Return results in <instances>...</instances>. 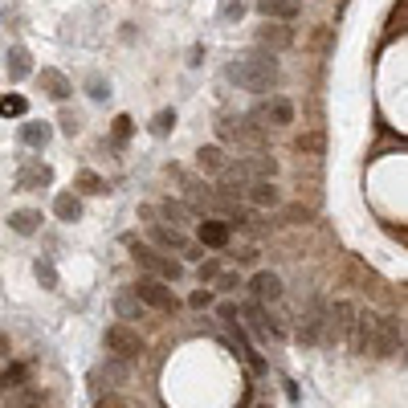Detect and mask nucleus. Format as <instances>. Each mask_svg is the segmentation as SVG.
Instances as JSON below:
<instances>
[{
	"label": "nucleus",
	"mask_w": 408,
	"mask_h": 408,
	"mask_svg": "<svg viewBox=\"0 0 408 408\" xmlns=\"http://www.w3.org/2000/svg\"><path fill=\"white\" fill-rule=\"evenodd\" d=\"M151 237H155V245H164V249H176V253H196V249H192V241H188L176 225H172V229H168V225H155V229H151Z\"/></svg>",
	"instance_id": "nucleus-15"
},
{
	"label": "nucleus",
	"mask_w": 408,
	"mask_h": 408,
	"mask_svg": "<svg viewBox=\"0 0 408 408\" xmlns=\"http://www.w3.org/2000/svg\"><path fill=\"white\" fill-rule=\"evenodd\" d=\"M237 286V273H217L213 278V290H233Z\"/></svg>",
	"instance_id": "nucleus-32"
},
{
	"label": "nucleus",
	"mask_w": 408,
	"mask_h": 408,
	"mask_svg": "<svg viewBox=\"0 0 408 408\" xmlns=\"http://www.w3.org/2000/svg\"><path fill=\"white\" fill-rule=\"evenodd\" d=\"M41 405H46V392L37 384H17L8 392V408H41Z\"/></svg>",
	"instance_id": "nucleus-17"
},
{
	"label": "nucleus",
	"mask_w": 408,
	"mask_h": 408,
	"mask_svg": "<svg viewBox=\"0 0 408 408\" xmlns=\"http://www.w3.org/2000/svg\"><path fill=\"white\" fill-rule=\"evenodd\" d=\"M131 127H135V123H131V115H119V119H115V139H127V135H131Z\"/></svg>",
	"instance_id": "nucleus-31"
},
{
	"label": "nucleus",
	"mask_w": 408,
	"mask_h": 408,
	"mask_svg": "<svg viewBox=\"0 0 408 408\" xmlns=\"http://www.w3.org/2000/svg\"><path fill=\"white\" fill-rule=\"evenodd\" d=\"M196 237H200L204 249H225L229 241H233V229H229L221 217H204V225L196 229Z\"/></svg>",
	"instance_id": "nucleus-9"
},
{
	"label": "nucleus",
	"mask_w": 408,
	"mask_h": 408,
	"mask_svg": "<svg viewBox=\"0 0 408 408\" xmlns=\"http://www.w3.org/2000/svg\"><path fill=\"white\" fill-rule=\"evenodd\" d=\"M78 192H90V196H102L106 192V180L102 176H94V172H78Z\"/></svg>",
	"instance_id": "nucleus-24"
},
{
	"label": "nucleus",
	"mask_w": 408,
	"mask_h": 408,
	"mask_svg": "<svg viewBox=\"0 0 408 408\" xmlns=\"http://www.w3.org/2000/svg\"><path fill=\"white\" fill-rule=\"evenodd\" d=\"M155 213H159L164 221H176V225H188V221H192V208H188V204H180V200H164Z\"/></svg>",
	"instance_id": "nucleus-21"
},
{
	"label": "nucleus",
	"mask_w": 408,
	"mask_h": 408,
	"mask_svg": "<svg viewBox=\"0 0 408 408\" xmlns=\"http://www.w3.org/2000/svg\"><path fill=\"white\" fill-rule=\"evenodd\" d=\"M131 294H135L143 307H155V311H176V307H180V298L172 294V286H168V282H159V278H147V273L135 282V290H131Z\"/></svg>",
	"instance_id": "nucleus-5"
},
{
	"label": "nucleus",
	"mask_w": 408,
	"mask_h": 408,
	"mask_svg": "<svg viewBox=\"0 0 408 408\" xmlns=\"http://www.w3.org/2000/svg\"><path fill=\"white\" fill-rule=\"evenodd\" d=\"M25 110H29V102H25L21 94H4V98H0V115H4V119H21Z\"/></svg>",
	"instance_id": "nucleus-23"
},
{
	"label": "nucleus",
	"mask_w": 408,
	"mask_h": 408,
	"mask_svg": "<svg viewBox=\"0 0 408 408\" xmlns=\"http://www.w3.org/2000/svg\"><path fill=\"white\" fill-rule=\"evenodd\" d=\"M172 127H176V115H172V110H159V115L151 119V131H155V135H168Z\"/></svg>",
	"instance_id": "nucleus-28"
},
{
	"label": "nucleus",
	"mask_w": 408,
	"mask_h": 408,
	"mask_svg": "<svg viewBox=\"0 0 408 408\" xmlns=\"http://www.w3.org/2000/svg\"><path fill=\"white\" fill-rule=\"evenodd\" d=\"M115 311L123 318H139L143 315V302H139L135 294H119V298H115Z\"/></svg>",
	"instance_id": "nucleus-25"
},
{
	"label": "nucleus",
	"mask_w": 408,
	"mask_h": 408,
	"mask_svg": "<svg viewBox=\"0 0 408 408\" xmlns=\"http://www.w3.org/2000/svg\"><path fill=\"white\" fill-rule=\"evenodd\" d=\"M249 290H253L258 307H262V302H278V298H282V278L270 273V270H262V273H253V278H249Z\"/></svg>",
	"instance_id": "nucleus-10"
},
{
	"label": "nucleus",
	"mask_w": 408,
	"mask_h": 408,
	"mask_svg": "<svg viewBox=\"0 0 408 408\" xmlns=\"http://www.w3.org/2000/svg\"><path fill=\"white\" fill-rule=\"evenodd\" d=\"M0 392H4V380H0Z\"/></svg>",
	"instance_id": "nucleus-40"
},
{
	"label": "nucleus",
	"mask_w": 408,
	"mask_h": 408,
	"mask_svg": "<svg viewBox=\"0 0 408 408\" xmlns=\"http://www.w3.org/2000/svg\"><path fill=\"white\" fill-rule=\"evenodd\" d=\"M53 213H57V221H78V217H82V204H78V196L61 192V196L53 200Z\"/></svg>",
	"instance_id": "nucleus-20"
},
{
	"label": "nucleus",
	"mask_w": 408,
	"mask_h": 408,
	"mask_svg": "<svg viewBox=\"0 0 408 408\" xmlns=\"http://www.w3.org/2000/svg\"><path fill=\"white\" fill-rule=\"evenodd\" d=\"M8 225H12V233L29 237V233H37V225H41V213H37V208H17V213L8 217Z\"/></svg>",
	"instance_id": "nucleus-19"
},
{
	"label": "nucleus",
	"mask_w": 408,
	"mask_h": 408,
	"mask_svg": "<svg viewBox=\"0 0 408 408\" xmlns=\"http://www.w3.org/2000/svg\"><path fill=\"white\" fill-rule=\"evenodd\" d=\"M131 249H135L139 270H147V278H159V282H168V286L184 278V266L176 258H168L164 249H151V245H139V241H131Z\"/></svg>",
	"instance_id": "nucleus-3"
},
{
	"label": "nucleus",
	"mask_w": 408,
	"mask_h": 408,
	"mask_svg": "<svg viewBox=\"0 0 408 408\" xmlns=\"http://www.w3.org/2000/svg\"><path fill=\"white\" fill-rule=\"evenodd\" d=\"M356 307L351 302H327V315H322V343H343L351 339V327H356Z\"/></svg>",
	"instance_id": "nucleus-4"
},
{
	"label": "nucleus",
	"mask_w": 408,
	"mask_h": 408,
	"mask_svg": "<svg viewBox=\"0 0 408 408\" xmlns=\"http://www.w3.org/2000/svg\"><path fill=\"white\" fill-rule=\"evenodd\" d=\"M49 168H29V172H21V188H29V184H49Z\"/></svg>",
	"instance_id": "nucleus-29"
},
{
	"label": "nucleus",
	"mask_w": 408,
	"mask_h": 408,
	"mask_svg": "<svg viewBox=\"0 0 408 408\" xmlns=\"http://www.w3.org/2000/svg\"><path fill=\"white\" fill-rule=\"evenodd\" d=\"M37 278H41L46 286H53V282H57V273H53V266H49V262H37Z\"/></svg>",
	"instance_id": "nucleus-33"
},
{
	"label": "nucleus",
	"mask_w": 408,
	"mask_h": 408,
	"mask_svg": "<svg viewBox=\"0 0 408 408\" xmlns=\"http://www.w3.org/2000/svg\"><path fill=\"white\" fill-rule=\"evenodd\" d=\"M217 315L225 318V322H229V318H237V302H221V307H217Z\"/></svg>",
	"instance_id": "nucleus-35"
},
{
	"label": "nucleus",
	"mask_w": 408,
	"mask_h": 408,
	"mask_svg": "<svg viewBox=\"0 0 408 408\" xmlns=\"http://www.w3.org/2000/svg\"><path fill=\"white\" fill-rule=\"evenodd\" d=\"M258 408H270V405H258Z\"/></svg>",
	"instance_id": "nucleus-41"
},
{
	"label": "nucleus",
	"mask_w": 408,
	"mask_h": 408,
	"mask_svg": "<svg viewBox=\"0 0 408 408\" xmlns=\"http://www.w3.org/2000/svg\"><path fill=\"white\" fill-rule=\"evenodd\" d=\"M258 46L266 49V53L290 49V46H294V33H290L286 25H266V29H258Z\"/></svg>",
	"instance_id": "nucleus-13"
},
{
	"label": "nucleus",
	"mask_w": 408,
	"mask_h": 408,
	"mask_svg": "<svg viewBox=\"0 0 408 408\" xmlns=\"http://www.w3.org/2000/svg\"><path fill=\"white\" fill-rule=\"evenodd\" d=\"M37 82H41V90L53 98V102H66L70 94H74V86H70V78L61 74V70H41L37 74Z\"/></svg>",
	"instance_id": "nucleus-12"
},
{
	"label": "nucleus",
	"mask_w": 408,
	"mask_h": 408,
	"mask_svg": "<svg viewBox=\"0 0 408 408\" xmlns=\"http://www.w3.org/2000/svg\"><path fill=\"white\" fill-rule=\"evenodd\" d=\"M249 119H253L262 131H266V127H290V123H294V106H290L286 98H270V102H262Z\"/></svg>",
	"instance_id": "nucleus-7"
},
{
	"label": "nucleus",
	"mask_w": 408,
	"mask_h": 408,
	"mask_svg": "<svg viewBox=\"0 0 408 408\" xmlns=\"http://www.w3.org/2000/svg\"><path fill=\"white\" fill-rule=\"evenodd\" d=\"M241 8H245L241 0H225V17H241Z\"/></svg>",
	"instance_id": "nucleus-38"
},
{
	"label": "nucleus",
	"mask_w": 408,
	"mask_h": 408,
	"mask_svg": "<svg viewBox=\"0 0 408 408\" xmlns=\"http://www.w3.org/2000/svg\"><path fill=\"white\" fill-rule=\"evenodd\" d=\"M245 196H249V204H258V208H278V204H282V196H278L273 180H253V184H245Z\"/></svg>",
	"instance_id": "nucleus-14"
},
{
	"label": "nucleus",
	"mask_w": 408,
	"mask_h": 408,
	"mask_svg": "<svg viewBox=\"0 0 408 408\" xmlns=\"http://www.w3.org/2000/svg\"><path fill=\"white\" fill-rule=\"evenodd\" d=\"M229 78H233L237 86L253 90V94L270 90L273 82H278V57L266 53V49H249V53H241V57L229 66Z\"/></svg>",
	"instance_id": "nucleus-2"
},
{
	"label": "nucleus",
	"mask_w": 408,
	"mask_h": 408,
	"mask_svg": "<svg viewBox=\"0 0 408 408\" xmlns=\"http://www.w3.org/2000/svg\"><path fill=\"white\" fill-rule=\"evenodd\" d=\"M61 131H66V135H78V119H74V115H66V119H61Z\"/></svg>",
	"instance_id": "nucleus-37"
},
{
	"label": "nucleus",
	"mask_w": 408,
	"mask_h": 408,
	"mask_svg": "<svg viewBox=\"0 0 408 408\" xmlns=\"http://www.w3.org/2000/svg\"><path fill=\"white\" fill-rule=\"evenodd\" d=\"M94 408H131V405H127L119 392H106V396H98V405H94Z\"/></svg>",
	"instance_id": "nucleus-30"
},
{
	"label": "nucleus",
	"mask_w": 408,
	"mask_h": 408,
	"mask_svg": "<svg viewBox=\"0 0 408 408\" xmlns=\"http://www.w3.org/2000/svg\"><path fill=\"white\" fill-rule=\"evenodd\" d=\"M217 262H204V266H200V278H204V282H213V278H217Z\"/></svg>",
	"instance_id": "nucleus-36"
},
{
	"label": "nucleus",
	"mask_w": 408,
	"mask_h": 408,
	"mask_svg": "<svg viewBox=\"0 0 408 408\" xmlns=\"http://www.w3.org/2000/svg\"><path fill=\"white\" fill-rule=\"evenodd\" d=\"M106 351L115 360H135V356H143V339H139L135 327L115 322V327H106Z\"/></svg>",
	"instance_id": "nucleus-6"
},
{
	"label": "nucleus",
	"mask_w": 408,
	"mask_h": 408,
	"mask_svg": "<svg viewBox=\"0 0 408 408\" xmlns=\"http://www.w3.org/2000/svg\"><path fill=\"white\" fill-rule=\"evenodd\" d=\"M25 74H29V49L12 46L8 49V78H25Z\"/></svg>",
	"instance_id": "nucleus-22"
},
{
	"label": "nucleus",
	"mask_w": 408,
	"mask_h": 408,
	"mask_svg": "<svg viewBox=\"0 0 408 408\" xmlns=\"http://www.w3.org/2000/svg\"><path fill=\"white\" fill-rule=\"evenodd\" d=\"M0 380H4L8 388H17V384H29V367H25V363H12V367L0 376Z\"/></svg>",
	"instance_id": "nucleus-27"
},
{
	"label": "nucleus",
	"mask_w": 408,
	"mask_h": 408,
	"mask_svg": "<svg viewBox=\"0 0 408 408\" xmlns=\"http://www.w3.org/2000/svg\"><path fill=\"white\" fill-rule=\"evenodd\" d=\"M245 315H249V327H253V335H258V339H270V335H282V327H278V322H273V318L266 315L262 307H258V302H253V307H245Z\"/></svg>",
	"instance_id": "nucleus-18"
},
{
	"label": "nucleus",
	"mask_w": 408,
	"mask_h": 408,
	"mask_svg": "<svg viewBox=\"0 0 408 408\" xmlns=\"http://www.w3.org/2000/svg\"><path fill=\"white\" fill-rule=\"evenodd\" d=\"M90 94H94V98H106V86H102V78H90Z\"/></svg>",
	"instance_id": "nucleus-39"
},
{
	"label": "nucleus",
	"mask_w": 408,
	"mask_h": 408,
	"mask_svg": "<svg viewBox=\"0 0 408 408\" xmlns=\"http://www.w3.org/2000/svg\"><path fill=\"white\" fill-rule=\"evenodd\" d=\"M208 302H213V290H196V294H192V307H196V311H204Z\"/></svg>",
	"instance_id": "nucleus-34"
},
{
	"label": "nucleus",
	"mask_w": 408,
	"mask_h": 408,
	"mask_svg": "<svg viewBox=\"0 0 408 408\" xmlns=\"http://www.w3.org/2000/svg\"><path fill=\"white\" fill-rule=\"evenodd\" d=\"M322 315H327V302L322 298H315L302 311V318H298V339L302 343H322Z\"/></svg>",
	"instance_id": "nucleus-8"
},
{
	"label": "nucleus",
	"mask_w": 408,
	"mask_h": 408,
	"mask_svg": "<svg viewBox=\"0 0 408 408\" xmlns=\"http://www.w3.org/2000/svg\"><path fill=\"white\" fill-rule=\"evenodd\" d=\"M258 12L270 21H294L302 12V4L298 0H258Z\"/></svg>",
	"instance_id": "nucleus-16"
},
{
	"label": "nucleus",
	"mask_w": 408,
	"mask_h": 408,
	"mask_svg": "<svg viewBox=\"0 0 408 408\" xmlns=\"http://www.w3.org/2000/svg\"><path fill=\"white\" fill-rule=\"evenodd\" d=\"M21 135H25L29 147H46V143H49V123H29Z\"/></svg>",
	"instance_id": "nucleus-26"
},
{
	"label": "nucleus",
	"mask_w": 408,
	"mask_h": 408,
	"mask_svg": "<svg viewBox=\"0 0 408 408\" xmlns=\"http://www.w3.org/2000/svg\"><path fill=\"white\" fill-rule=\"evenodd\" d=\"M351 343L363 356H396L405 347V327L396 318H376V315H356V327H351Z\"/></svg>",
	"instance_id": "nucleus-1"
},
{
	"label": "nucleus",
	"mask_w": 408,
	"mask_h": 408,
	"mask_svg": "<svg viewBox=\"0 0 408 408\" xmlns=\"http://www.w3.org/2000/svg\"><path fill=\"white\" fill-rule=\"evenodd\" d=\"M196 168H200L204 176H217V180H221V172L229 168V155H225V147H217V143H208V147H200V151H196Z\"/></svg>",
	"instance_id": "nucleus-11"
}]
</instances>
